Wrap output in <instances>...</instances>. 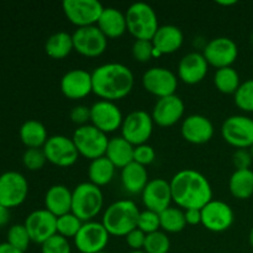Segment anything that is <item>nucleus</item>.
Masks as SVG:
<instances>
[{"label":"nucleus","instance_id":"1","mask_svg":"<svg viewBox=\"0 0 253 253\" xmlns=\"http://www.w3.org/2000/svg\"><path fill=\"white\" fill-rule=\"evenodd\" d=\"M173 202L180 209H203L212 200V188L203 173L187 168L169 180Z\"/></svg>","mask_w":253,"mask_h":253},{"label":"nucleus","instance_id":"2","mask_svg":"<svg viewBox=\"0 0 253 253\" xmlns=\"http://www.w3.org/2000/svg\"><path fill=\"white\" fill-rule=\"evenodd\" d=\"M93 93L103 100L115 101L131 93L135 77L127 66L118 62L101 64L91 72Z\"/></svg>","mask_w":253,"mask_h":253},{"label":"nucleus","instance_id":"3","mask_svg":"<svg viewBox=\"0 0 253 253\" xmlns=\"http://www.w3.org/2000/svg\"><path fill=\"white\" fill-rule=\"evenodd\" d=\"M140 210L135 202L121 199L106 208L101 224L113 236H126L128 232L137 229Z\"/></svg>","mask_w":253,"mask_h":253},{"label":"nucleus","instance_id":"4","mask_svg":"<svg viewBox=\"0 0 253 253\" xmlns=\"http://www.w3.org/2000/svg\"><path fill=\"white\" fill-rule=\"evenodd\" d=\"M103 205V192L93 183L83 182L72 190V212L83 222L93 221L101 211Z\"/></svg>","mask_w":253,"mask_h":253},{"label":"nucleus","instance_id":"5","mask_svg":"<svg viewBox=\"0 0 253 253\" xmlns=\"http://www.w3.org/2000/svg\"><path fill=\"white\" fill-rule=\"evenodd\" d=\"M127 31L136 40H152L157 32L158 17L153 7L143 1L133 2L126 10Z\"/></svg>","mask_w":253,"mask_h":253},{"label":"nucleus","instance_id":"6","mask_svg":"<svg viewBox=\"0 0 253 253\" xmlns=\"http://www.w3.org/2000/svg\"><path fill=\"white\" fill-rule=\"evenodd\" d=\"M72 138H73V142L79 155L90 161L105 156L109 140H110L105 132L96 128L91 124L79 126L74 131Z\"/></svg>","mask_w":253,"mask_h":253},{"label":"nucleus","instance_id":"7","mask_svg":"<svg viewBox=\"0 0 253 253\" xmlns=\"http://www.w3.org/2000/svg\"><path fill=\"white\" fill-rule=\"evenodd\" d=\"M153 119L145 110L131 111L124 118L121 125V136L133 146L147 143L153 132Z\"/></svg>","mask_w":253,"mask_h":253},{"label":"nucleus","instance_id":"8","mask_svg":"<svg viewBox=\"0 0 253 253\" xmlns=\"http://www.w3.org/2000/svg\"><path fill=\"white\" fill-rule=\"evenodd\" d=\"M221 135L236 150L250 148L253 145V119L246 115L229 116L222 123Z\"/></svg>","mask_w":253,"mask_h":253},{"label":"nucleus","instance_id":"9","mask_svg":"<svg viewBox=\"0 0 253 253\" xmlns=\"http://www.w3.org/2000/svg\"><path fill=\"white\" fill-rule=\"evenodd\" d=\"M67 19L78 27L98 24L104 6L98 0H64L62 2Z\"/></svg>","mask_w":253,"mask_h":253},{"label":"nucleus","instance_id":"10","mask_svg":"<svg viewBox=\"0 0 253 253\" xmlns=\"http://www.w3.org/2000/svg\"><path fill=\"white\" fill-rule=\"evenodd\" d=\"M74 49L82 56L98 57L105 52L108 47V37L96 25L78 27L72 34Z\"/></svg>","mask_w":253,"mask_h":253},{"label":"nucleus","instance_id":"11","mask_svg":"<svg viewBox=\"0 0 253 253\" xmlns=\"http://www.w3.org/2000/svg\"><path fill=\"white\" fill-rule=\"evenodd\" d=\"M29 194L27 179L19 172L7 170L0 175V204L6 208L19 207Z\"/></svg>","mask_w":253,"mask_h":253},{"label":"nucleus","instance_id":"12","mask_svg":"<svg viewBox=\"0 0 253 253\" xmlns=\"http://www.w3.org/2000/svg\"><path fill=\"white\" fill-rule=\"evenodd\" d=\"M110 234L104 225L98 221L83 222L81 230L74 237V245L81 253H98L105 251Z\"/></svg>","mask_w":253,"mask_h":253},{"label":"nucleus","instance_id":"13","mask_svg":"<svg viewBox=\"0 0 253 253\" xmlns=\"http://www.w3.org/2000/svg\"><path fill=\"white\" fill-rule=\"evenodd\" d=\"M48 162L58 167H71L78 161L79 155L73 138L64 135L49 136L43 147Z\"/></svg>","mask_w":253,"mask_h":253},{"label":"nucleus","instance_id":"14","mask_svg":"<svg viewBox=\"0 0 253 253\" xmlns=\"http://www.w3.org/2000/svg\"><path fill=\"white\" fill-rule=\"evenodd\" d=\"M205 59L216 69L231 67L239 56V47L230 37H215L210 40L203 51Z\"/></svg>","mask_w":253,"mask_h":253},{"label":"nucleus","instance_id":"15","mask_svg":"<svg viewBox=\"0 0 253 253\" xmlns=\"http://www.w3.org/2000/svg\"><path fill=\"white\" fill-rule=\"evenodd\" d=\"M142 84L148 93L158 98H165L175 94L178 78L170 69L165 67H152L143 73Z\"/></svg>","mask_w":253,"mask_h":253},{"label":"nucleus","instance_id":"16","mask_svg":"<svg viewBox=\"0 0 253 253\" xmlns=\"http://www.w3.org/2000/svg\"><path fill=\"white\" fill-rule=\"evenodd\" d=\"M234 220V210L222 200L212 199L202 209V225L209 231H226L232 226Z\"/></svg>","mask_w":253,"mask_h":253},{"label":"nucleus","instance_id":"17","mask_svg":"<svg viewBox=\"0 0 253 253\" xmlns=\"http://www.w3.org/2000/svg\"><path fill=\"white\" fill-rule=\"evenodd\" d=\"M90 121L91 125L96 128L105 133H110L121 127L124 115L115 101L100 99L90 106Z\"/></svg>","mask_w":253,"mask_h":253},{"label":"nucleus","instance_id":"18","mask_svg":"<svg viewBox=\"0 0 253 253\" xmlns=\"http://www.w3.org/2000/svg\"><path fill=\"white\" fill-rule=\"evenodd\" d=\"M25 227L31 241L42 245L57 234V217L46 209H39L29 214Z\"/></svg>","mask_w":253,"mask_h":253},{"label":"nucleus","instance_id":"19","mask_svg":"<svg viewBox=\"0 0 253 253\" xmlns=\"http://www.w3.org/2000/svg\"><path fill=\"white\" fill-rule=\"evenodd\" d=\"M61 91L66 98L78 100L93 93L91 73L82 68L71 69L61 78Z\"/></svg>","mask_w":253,"mask_h":253},{"label":"nucleus","instance_id":"20","mask_svg":"<svg viewBox=\"0 0 253 253\" xmlns=\"http://www.w3.org/2000/svg\"><path fill=\"white\" fill-rule=\"evenodd\" d=\"M141 195L146 209L158 214L169 208L170 203L173 202L170 183L163 178L151 179Z\"/></svg>","mask_w":253,"mask_h":253},{"label":"nucleus","instance_id":"21","mask_svg":"<svg viewBox=\"0 0 253 253\" xmlns=\"http://www.w3.org/2000/svg\"><path fill=\"white\" fill-rule=\"evenodd\" d=\"M185 111L184 101L175 94L160 98L152 110L153 123L162 127H169L183 118Z\"/></svg>","mask_w":253,"mask_h":253},{"label":"nucleus","instance_id":"22","mask_svg":"<svg viewBox=\"0 0 253 253\" xmlns=\"http://www.w3.org/2000/svg\"><path fill=\"white\" fill-rule=\"evenodd\" d=\"M183 138L194 145L209 142L214 136V125L209 118L200 114H193L183 120L180 128Z\"/></svg>","mask_w":253,"mask_h":253},{"label":"nucleus","instance_id":"23","mask_svg":"<svg viewBox=\"0 0 253 253\" xmlns=\"http://www.w3.org/2000/svg\"><path fill=\"white\" fill-rule=\"evenodd\" d=\"M209 63L200 52H189L178 64V78L187 84H197L207 77Z\"/></svg>","mask_w":253,"mask_h":253},{"label":"nucleus","instance_id":"24","mask_svg":"<svg viewBox=\"0 0 253 253\" xmlns=\"http://www.w3.org/2000/svg\"><path fill=\"white\" fill-rule=\"evenodd\" d=\"M184 41L183 31L175 25H162L152 39L155 46V56L169 54L182 47Z\"/></svg>","mask_w":253,"mask_h":253},{"label":"nucleus","instance_id":"25","mask_svg":"<svg viewBox=\"0 0 253 253\" xmlns=\"http://www.w3.org/2000/svg\"><path fill=\"white\" fill-rule=\"evenodd\" d=\"M44 209L56 217L72 212V190L63 184L52 185L44 195Z\"/></svg>","mask_w":253,"mask_h":253},{"label":"nucleus","instance_id":"26","mask_svg":"<svg viewBox=\"0 0 253 253\" xmlns=\"http://www.w3.org/2000/svg\"><path fill=\"white\" fill-rule=\"evenodd\" d=\"M96 26L101 30L108 39L123 36L127 30L126 15L116 7H104Z\"/></svg>","mask_w":253,"mask_h":253},{"label":"nucleus","instance_id":"27","mask_svg":"<svg viewBox=\"0 0 253 253\" xmlns=\"http://www.w3.org/2000/svg\"><path fill=\"white\" fill-rule=\"evenodd\" d=\"M148 182V172L145 166L132 162L121 169V183L130 194H142Z\"/></svg>","mask_w":253,"mask_h":253},{"label":"nucleus","instance_id":"28","mask_svg":"<svg viewBox=\"0 0 253 253\" xmlns=\"http://www.w3.org/2000/svg\"><path fill=\"white\" fill-rule=\"evenodd\" d=\"M133 151L135 146L131 145L123 136H116L109 140L105 157L116 168L123 169L124 167L133 162Z\"/></svg>","mask_w":253,"mask_h":253},{"label":"nucleus","instance_id":"29","mask_svg":"<svg viewBox=\"0 0 253 253\" xmlns=\"http://www.w3.org/2000/svg\"><path fill=\"white\" fill-rule=\"evenodd\" d=\"M19 135L27 148H42L48 140L46 127L37 120L25 121L20 127Z\"/></svg>","mask_w":253,"mask_h":253},{"label":"nucleus","instance_id":"30","mask_svg":"<svg viewBox=\"0 0 253 253\" xmlns=\"http://www.w3.org/2000/svg\"><path fill=\"white\" fill-rule=\"evenodd\" d=\"M74 49L73 37L66 31L52 34L44 43V51L51 58L63 59Z\"/></svg>","mask_w":253,"mask_h":253},{"label":"nucleus","instance_id":"31","mask_svg":"<svg viewBox=\"0 0 253 253\" xmlns=\"http://www.w3.org/2000/svg\"><path fill=\"white\" fill-rule=\"evenodd\" d=\"M229 189L235 198L246 200L253 195V170L236 169L229 180Z\"/></svg>","mask_w":253,"mask_h":253},{"label":"nucleus","instance_id":"32","mask_svg":"<svg viewBox=\"0 0 253 253\" xmlns=\"http://www.w3.org/2000/svg\"><path fill=\"white\" fill-rule=\"evenodd\" d=\"M115 166L105 156L90 161V165L88 167L89 182L98 187L109 184L115 175Z\"/></svg>","mask_w":253,"mask_h":253},{"label":"nucleus","instance_id":"33","mask_svg":"<svg viewBox=\"0 0 253 253\" xmlns=\"http://www.w3.org/2000/svg\"><path fill=\"white\" fill-rule=\"evenodd\" d=\"M214 84L219 91L224 94H235L241 85L240 76L232 67L216 69L214 76Z\"/></svg>","mask_w":253,"mask_h":253},{"label":"nucleus","instance_id":"34","mask_svg":"<svg viewBox=\"0 0 253 253\" xmlns=\"http://www.w3.org/2000/svg\"><path fill=\"white\" fill-rule=\"evenodd\" d=\"M160 222L161 229L165 232H180L187 226V220H185V214L180 208H167L160 212Z\"/></svg>","mask_w":253,"mask_h":253},{"label":"nucleus","instance_id":"35","mask_svg":"<svg viewBox=\"0 0 253 253\" xmlns=\"http://www.w3.org/2000/svg\"><path fill=\"white\" fill-rule=\"evenodd\" d=\"M83 221L79 220L73 212H68L66 215L57 217V234L66 239H74L78 231L81 230Z\"/></svg>","mask_w":253,"mask_h":253},{"label":"nucleus","instance_id":"36","mask_svg":"<svg viewBox=\"0 0 253 253\" xmlns=\"http://www.w3.org/2000/svg\"><path fill=\"white\" fill-rule=\"evenodd\" d=\"M170 249V240L165 231H156L146 236L143 251L146 253H168Z\"/></svg>","mask_w":253,"mask_h":253},{"label":"nucleus","instance_id":"37","mask_svg":"<svg viewBox=\"0 0 253 253\" xmlns=\"http://www.w3.org/2000/svg\"><path fill=\"white\" fill-rule=\"evenodd\" d=\"M234 96L237 108L246 113H253V79L241 83Z\"/></svg>","mask_w":253,"mask_h":253},{"label":"nucleus","instance_id":"38","mask_svg":"<svg viewBox=\"0 0 253 253\" xmlns=\"http://www.w3.org/2000/svg\"><path fill=\"white\" fill-rule=\"evenodd\" d=\"M15 249L20 250L21 252H25L29 249V245L31 242L30 235L27 232V229L24 224L12 225L7 231V241Z\"/></svg>","mask_w":253,"mask_h":253},{"label":"nucleus","instance_id":"39","mask_svg":"<svg viewBox=\"0 0 253 253\" xmlns=\"http://www.w3.org/2000/svg\"><path fill=\"white\" fill-rule=\"evenodd\" d=\"M137 229H140L141 231L145 232L146 235L158 231V230L161 229L160 214L147 209L141 211L140 216H138Z\"/></svg>","mask_w":253,"mask_h":253},{"label":"nucleus","instance_id":"40","mask_svg":"<svg viewBox=\"0 0 253 253\" xmlns=\"http://www.w3.org/2000/svg\"><path fill=\"white\" fill-rule=\"evenodd\" d=\"M22 162L30 170L41 169L47 162L43 148H27L22 155Z\"/></svg>","mask_w":253,"mask_h":253},{"label":"nucleus","instance_id":"41","mask_svg":"<svg viewBox=\"0 0 253 253\" xmlns=\"http://www.w3.org/2000/svg\"><path fill=\"white\" fill-rule=\"evenodd\" d=\"M132 56L141 63H146L155 57V46L152 40H136L132 44Z\"/></svg>","mask_w":253,"mask_h":253},{"label":"nucleus","instance_id":"42","mask_svg":"<svg viewBox=\"0 0 253 253\" xmlns=\"http://www.w3.org/2000/svg\"><path fill=\"white\" fill-rule=\"evenodd\" d=\"M41 253H72L68 239L56 234L41 245Z\"/></svg>","mask_w":253,"mask_h":253},{"label":"nucleus","instance_id":"43","mask_svg":"<svg viewBox=\"0 0 253 253\" xmlns=\"http://www.w3.org/2000/svg\"><path fill=\"white\" fill-rule=\"evenodd\" d=\"M156 158V151L151 145L143 143V145L135 146V151H133V162L142 165L147 167L148 165L155 161Z\"/></svg>","mask_w":253,"mask_h":253},{"label":"nucleus","instance_id":"44","mask_svg":"<svg viewBox=\"0 0 253 253\" xmlns=\"http://www.w3.org/2000/svg\"><path fill=\"white\" fill-rule=\"evenodd\" d=\"M253 158L249 148H239L232 155V163L236 169H251Z\"/></svg>","mask_w":253,"mask_h":253},{"label":"nucleus","instance_id":"45","mask_svg":"<svg viewBox=\"0 0 253 253\" xmlns=\"http://www.w3.org/2000/svg\"><path fill=\"white\" fill-rule=\"evenodd\" d=\"M69 118L74 124L79 126L88 125V121H90V108L86 105H76L72 108L69 113Z\"/></svg>","mask_w":253,"mask_h":253},{"label":"nucleus","instance_id":"46","mask_svg":"<svg viewBox=\"0 0 253 253\" xmlns=\"http://www.w3.org/2000/svg\"><path fill=\"white\" fill-rule=\"evenodd\" d=\"M147 235L141 231L140 229H135L126 235V244L128 245L132 251H143L145 247V241Z\"/></svg>","mask_w":253,"mask_h":253},{"label":"nucleus","instance_id":"47","mask_svg":"<svg viewBox=\"0 0 253 253\" xmlns=\"http://www.w3.org/2000/svg\"><path fill=\"white\" fill-rule=\"evenodd\" d=\"M184 214L188 225L202 224V209H188L184 210Z\"/></svg>","mask_w":253,"mask_h":253},{"label":"nucleus","instance_id":"48","mask_svg":"<svg viewBox=\"0 0 253 253\" xmlns=\"http://www.w3.org/2000/svg\"><path fill=\"white\" fill-rule=\"evenodd\" d=\"M10 220V211L9 208L4 207L0 204V227L5 226Z\"/></svg>","mask_w":253,"mask_h":253},{"label":"nucleus","instance_id":"49","mask_svg":"<svg viewBox=\"0 0 253 253\" xmlns=\"http://www.w3.org/2000/svg\"><path fill=\"white\" fill-rule=\"evenodd\" d=\"M0 253H24V252L15 249V247L11 246L9 242H2V244H0Z\"/></svg>","mask_w":253,"mask_h":253},{"label":"nucleus","instance_id":"50","mask_svg":"<svg viewBox=\"0 0 253 253\" xmlns=\"http://www.w3.org/2000/svg\"><path fill=\"white\" fill-rule=\"evenodd\" d=\"M249 241H250V245L253 247V227L251 229V231H250V235H249Z\"/></svg>","mask_w":253,"mask_h":253},{"label":"nucleus","instance_id":"51","mask_svg":"<svg viewBox=\"0 0 253 253\" xmlns=\"http://www.w3.org/2000/svg\"><path fill=\"white\" fill-rule=\"evenodd\" d=\"M217 4H221V5H234V4H236V1H217Z\"/></svg>","mask_w":253,"mask_h":253},{"label":"nucleus","instance_id":"52","mask_svg":"<svg viewBox=\"0 0 253 253\" xmlns=\"http://www.w3.org/2000/svg\"><path fill=\"white\" fill-rule=\"evenodd\" d=\"M249 150H250V153H251V156H252V158H253V145L249 148Z\"/></svg>","mask_w":253,"mask_h":253},{"label":"nucleus","instance_id":"53","mask_svg":"<svg viewBox=\"0 0 253 253\" xmlns=\"http://www.w3.org/2000/svg\"><path fill=\"white\" fill-rule=\"evenodd\" d=\"M128 253H146L145 251H131V252H128Z\"/></svg>","mask_w":253,"mask_h":253},{"label":"nucleus","instance_id":"54","mask_svg":"<svg viewBox=\"0 0 253 253\" xmlns=\"http://www.w3.org/2000/svg\"><path fill=\"white\" fill-rule=\"evenodd\" d=\"M98 253H109V252H106V251H101V252H98Z\"/></svg>","mask_w":253,"mask_h":253}]
</instances>
